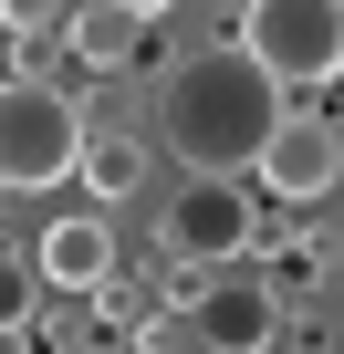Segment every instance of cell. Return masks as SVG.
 Segmentation results:
<instances>
[{"label": "cell", "mask_w": 344, "mask_h": 354, "mask_svg": "<svg viewBox=\"0 0 344 354\" xmlns=\"http://www.w3.org/2000/svg\"><path fill=\"white\" fill-rule=\"evenodd\" d=\"M251 230H261V219H251V188L199 167L188 188L167 198V230H156V240L178 250V261H230V250H251Z\"/></svg>", "instance_id": "5"}, {"label": "cell", "mask_w": 344, "mask_h": 354, "mask_svg": "<svg viewBox=\"0 0 344 354\" xmlns=\"http://www.w3.org/2000/svg\"><path fill=\"white\" fill-rule=\"evenodd\" d=\"M136 42H146L136 11H115V0H63V53H73L84 73H125Z\"/></svg>", "instance_id": "8"}, {"label": "cell", "mask_w": 344, "mask_h": 354, "mask_svg": "<svg viewBox=\"0 0 344 354\" xmlns=\"http://www.w3.org/2000/svg\"><path fill=\"white\" fill-rule=\"evenodd\" d=\"M188 323H199L219 354H261L271 323H282V302H271V281H209V292L188 302Z\"/></svg>", "instance_id": "7"}, {"label": "cell", "mask_w": 344, "mask_h": 354, "mask_svg": "<svg viewBox=\"0 0 344 354\" xmlns=\"http://www.w3.org/2000/svg\"><path fill=\"white\" fill-rule=\"evenodd\" d=\"M115 11H136V21H156V11H178V0H115Z\"/></svg>", "instance_id": "14"}, {"label": "cell", "mask_w": 344, "mask_h": 354, "mask_svg": "<svg viewBox=\"0 0 344 354\" xmlns=\"http://www.w3.org/2000/svg\"><path fill=\"white\" fill-rule=\"evenodd\" d=\"M0 32L32 42V32H63V0H0Z\"/></svg>", "instance_id": "11"}, {"label": "cell", "mask_w": 344, "mask_h": 354, "mask_svg": "<svg viewBox=\"0 0 344 354\" xmlns=\"http://www.w3.org/2000/svg\"><path fill=\"white\" fill-rule=\"evenodd\" d=\"M261 198H292V209H313V198H334L344 188V125H323V115H282L271 136H261Z\"/></svg>", "instance_id": "4"}, {"label": "cell", "mask_w": 344, "mask_h": 354, "mask_svg": "<svg viewBox=\"0 0 344 354\" xmlns=\"http://www.w3.org/2000/svg\"><path fill=\"white\" fill-rule=\"evenodd\" d=\"M230 42H240L282 94H302V84H344V0H240Z\"/></svg>", "instance_id": "3"}, {"label": "cell", "mask_w": 344, "mask_h": 354, "mask_svg": "<svg viewBox=\"0 0 344 354\" xmlns=\"http://www.w3.org/2000/svg\"><path fill=\"white\" fill-rule=\"evenodd\" d=\"M0 354H32V313H0Z\"/></svg>", "instance_id": "13"}, {"label": "cell", "mask_w": 344, "mask_h": 354, "mask_svg": "<svg viewBox=\"0 0 344 354\" xmlns=\"http://www.w3.org/2000/svg\"><path fill=\"white\" fill-rule=\"evenodd\" d=\"M146 136H125V125H105V136H84V156H73V177H84V198L94 209H115V198H136L146 188Z\"/></svg>", "instance_id": "9"}, {"label": "cell", "mask_w": 344, "mask_h": 354, "mask_svg": "<svg viewBox=\"0 0 344 354\" xmlns=\"http://www.w3.org/2000/svg\"><path fill=\"white\" fill-rule=\"evenodd\" d=\"M0 313H32V281H21L11 261H0Z\"/></svg>", "instance_id": "12"}, {"label": "cell", "mask_w": 344, "mask_h": 354, "mask_svg": "<svg viewBox=\"0 0 344 354\" xmlns=\"http://www.w3.org/2000/svg\"><path fill=\"white\" fill-rule=\"evenodd\" d=\"M282 115H292L282 84H271L240 42H230V53H199V63H178V73L156 84V136L178 146L188 167H209V177H240Z\"/></svg>", "instance_id": "1"}, {"label": "cell", "mask_w": 344, "mask_h": 354, "mask_svg": "<svg viewBox=\"0 0 344 354\" xmlns=\"http://www.w3.org/2000/svg\"><path fill=\"white\" fill-rule=\"evenodd\" d=\"M84 354H94V344H84Z\"/></svg>", "instance_id": "15"}, {"label": "cell", "mask_w": 344, "mask_h": 354, "mask_svg": "<svg viewBox=\"0 0 344 354\" xmlns=\"http://www.w3.org/2000/svg\"><path fill=\"white\" fill-rule=\"evenodd\" d=\"M261 281H271V302H292V292L323 281V250H313V240H271V250H261Z\"/></svg>", "instance_id": "10"}, {"label": "cell", "mask_w": 344, "mask_h": 354, "mask_svg": "<svg viewBox=\"0 0 344 354\" xmlns=\"http://www.w3.org/2000/svg\"><path fill=\"white\" fill-rule=\"evenodd\" d=\"M32 271H42L53 292L94 302V292L115 281V230H105V209H73V219H53V230L32 240Z\"/></svg>", "instance_id": "6"}, {"label": "cell", "mask_w": 344, "mask_h": 354, "mask_svg": "<svg viewBox=\"0 0 344 354\" xmlns=\"http://www.w3.org/2000/svg\"><path fill=\"white\" fill-rule=\"evenodd\" d=\"M84 156V104L42 73H11L0 84V198H32V188H63Z\"/></svg>", "instance_id": "2"}]
</instances>
